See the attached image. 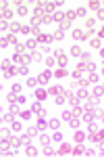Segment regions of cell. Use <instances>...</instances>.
<instances>
[{"instance_id":"6da1fadb","label":"cell","mask_w":104,"mask_h":157,"mask_svg":"<svg viewBox=\"0 0 104 157\" xmlns=\"http://www.w3.org/2000/svg\"><path fill=\"white\" fill-rule=\"evenodd\" d=\"M17 13H19V15H25L27 11H25V6H19V8H17Z\"/></svg>"},{"instance_id":"7a4b0ae2","label":"cell","mask_w":104,"mask_h":157,"mask_svg":"<svg viewBox=\"0 0 104 157\" xmlns=\"http://www.w3.org/2000/svg\"><path fill=\"white\" fill-rule=\"evenodd\" d=\"M33 111H35V113H40V115H42V107H40V105H33Z\"/></svg>"}]
</instances>
